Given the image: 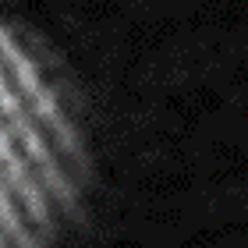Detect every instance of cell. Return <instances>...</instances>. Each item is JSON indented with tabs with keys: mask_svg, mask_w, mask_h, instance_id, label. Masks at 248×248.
<instances>
[{
	"mask_svg": "<svg viewBox=\"0 0 248 248\" xmlns=\"http://www.w3.org/2000/svg\"><path fill=\"white\" fill-rule=\"evenodd\" d=\"M85 181L82 117L64 75L0 21V248H46Z\"/></svg>",
	"mask_w": 248,
	"mask_h": 248,
	"instance_id": "1",
	"label": "cell"
}]
</instances>
